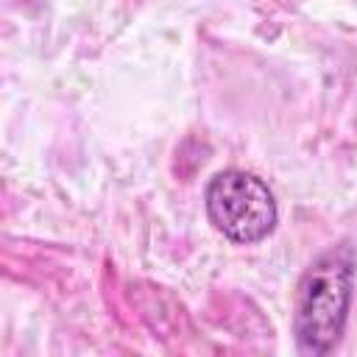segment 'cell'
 <instances>
[{"instance_id": "cell-1", "label": "cell", "mask_w": 357, "mask_h": 357, "mask_svg": "<svg viewBox=\"0 0 357 357\" xmlns=\"http://www.w3.org/2000/svg\"><path fill=\"white\" fill-rule=\"evenodd\" d=\"M354 293V251L332 245L301 273L296 290L293 332L304 354H326L337 346Z\"/></svg>"}, {"instance_id": "cell-2", "label": "cell", "mask_w": 357, "mask_h": 357, "mask_svg": "<svg viewBox=\"0 0 357 357\" xmlns=\"http://www.w3.org/2000/svg\"><path fill=\"white\" fill-rule=\"evenodd\" d=\"M209 223L231 243L251 245L265 240L279 220L273 192L262 178L245 170H220L209 178L206 192Z\"/></svg>"}]
</instances>
